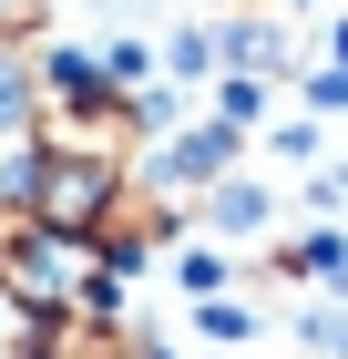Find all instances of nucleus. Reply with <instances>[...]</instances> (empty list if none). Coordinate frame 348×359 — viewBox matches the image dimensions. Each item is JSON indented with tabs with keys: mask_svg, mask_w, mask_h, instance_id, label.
<instances>
[{
	"mask_svg": "<svg viewBox=\"0 0 348 359\" xmlns=\"http://www.w3.org/2000/svg\"><path fill=\"white\" fill-rule=\"evenodd\" d=\"M205 216L225 226V236H256V226H267V185H246V175H215V195H205Z\"/></svg>",
	"mask_w": 348,
	"mask_h": 359,
	"instance_id": "3",
	"label": "nucleus"
},
{
	"mask_svg": "<svg viewBox=\"0 0 348 359\" xmlns=\"http://www.w3.org/2000/svg\"><path fill=\"white\" fill-rule=\"evenodd\" d=\"M277 52H287V31H267V21H236V31H225V62H236V72H267Z\"/></svg>",
	"mask_w": 348,
	"mask_h": 359,
	"instance_id": "4",
	"label": "nucleus"
},
{
	"mask_svg": "<svg viewBox=\"0 0 348 359\" xmlns=\"http://www.w3.org/2000/svg\"><path fill=\"white\" fill-rule=\"evenodd\" d=\"M41 21H52V0H0V52H31Z\"/></svg>",
	"mask_w": 348,
	"mask_h": 359,
	"instance_id": "5",
	"label": "nucleus"
},
{
	"mask_svg": "<svg viewBox=\"0 0 348 359\" xmlns=\"http://www.w3.org/2000/svg\"><path fill=\"white\" fill-rule=\"evenodd\" d=\"M225 154H236V123L215 113L205 134H185V144H164V165H154V185H215V175H225Z\"/></svg>",
	"mask_w": 348,
	"mask_h": 359,
	"instance_id": "2",
	"label": "nucleus"
},
{
	"mask_svg": "<svg viewBox=\"0 0 348 359\" xmlns=\"http://www.w3.org/2000/svg\"><path fill=\"white\" fill-rule=\"evenodd\" d=\"M123 185H134V165L72 154V144H31V165H21V205L41 226H62V236H103V216H113Z\"/></svg>",
	"mask_w": 348,
	"mask_h": 359,
	"instance_id": "1",
	"label": "nucleus"
}]
</instances>
